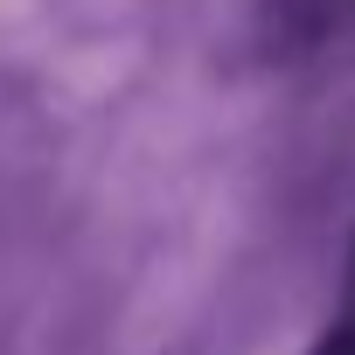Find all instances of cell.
<instances>
[{
	"mask_svg": "<svg viewBox=\"0 0 355 355\" xmlns=\"http://www.w3.org/2000/svg\"><path fill=\"white\" fill-rule=\"evenodd\" d=\"M306 355H355V320H341V327H327Z\"/></svg>",
	"mask_w": 355,
	"mask_h": 355,
	"instance_id": "obj_1",
	"label": "cell"
}]
</instances>
